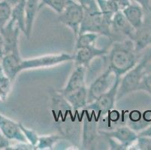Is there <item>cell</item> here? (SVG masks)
I'll list each match as a JSON object with an SVG mask.
<instances>
[{"label":"cell","instance_id":"obj_41","mask_svg":"<svg viewBox=\"0 0 151 150\" xmlns=\"http://www.w3.org/2000/svg\"><path fill=\"white\" fill-rule=\"evenodd\" d=\"M0 1H1V0H0Z\"/></svg>","mask_w":151,"mask_h":150},{"label":"cell","instance_id":"obj_16","mask_svg":"<svg viewBox=\"0 0 151 150\" xmlns=\"http://www.w3.org/2000/svg\"><path fill=\"white\" fill-rule=\"evenodd\" d=\"M20 53H12L4 55L1 60L2 70L4 73L12 81H14L19 71V63L21 60Z\"/></svg>","mask_w":151,"mask_h":150},{"label":"cell","instance_id":"obj_7","mask_svg":"<svg viewBox=\"0 0 151 150\" xmlns=\"http://www.w3.org/2000/svg\"><path fill=\"white\" fill-rule=\"evenodd\" d=\"M71 60L74 61V55L68 54V53L46 55V56H38L28 60L21 59L19 63V71L20 73L21 71L29 69L47 68Z\"/></svg>","mask_w":151,"mask_h":150},{"label":"cell","instance_id":"obj_6","mask_svg":"<svg viewBox=\"0 0 151 150\" xmlns=\"http://www.w3.org/2000/svg\"><path fill=\"white\" fill-rule=\"evenodd\" d=\"M146 74L145 65L141 60L134 68L123 75L118 89L116 100H120L129 93L139 91L140 84L144 75Z\"/></svg>","mask_w":151,"mask_h":150},{"label":"cell","instance_id":"obj_30","mask_svg":"<svg viewBox=\"0 0 151 150\" xmlns=\"http://www.w3.org/2000/svg\"><path fill=\"white\" fill-rule=\"evenodd\" d=\"M140 91H145L151 95V73L144 75L139 87Z\"/></svg>","mask_w":151,"mask_h":150},{"label":"cell","instance_id":"obj_5","mask_svg":"<svg viewBox=\"0 0 151 150\" xmlns=\"http://www.w3.org/2000/svg\"><path fill=\"white\" fill-rule=\"evenodd\" d=\"M100 135L108 139L112 149H129L136 143L138 134L127 126H119L111 131H99Z\"/></svg>","mask_w":151,"mask_h":150},{"label":"cell","instance_id":"obj_15","mask_svg":"<svg viewBox=\"0 0 151 150\" xmlns=\"http://www.w3.org/2000/svg\"><path fill=\"white\" fill-rule=\"evenodd\" d=\"M86 67L83 65H76L73 72L71 74L66 86L64 89H61L60 93L63 95L76 91L86 86L85 78H86Z\"/></svg>","mask_w":151,"mask_h":150},{"label":"cell","instance_id":"obj_17","mask_svg":"<svg viewBox=\"0 0 151 150\" xmlns=\"http://www.w3.org/2000/svg\"><path fill=\"white\" fill-rule=\"evenodd\" d=\"M111 27L112 31L121 33L128 38L132 40L135 29L126 18L122 11H119L114 15Z\"/></svg>","mask_w":151,"mask_h":150},{"label":"cell","instance_id":"obj_18","mask_svg":"<svg viewBox=\"0 0 151 150\" xmlns=\"http://www.w3.org/2000/svg\"><path fill=\"white\" fill-rule=\"evenodd\" d=\"M126 18L135 29L142 24L145 19V12L142 7L136 2H132L129 6L122 10Z\"/></svg>","mask_w":151,"mask_h":150},{"label":"cell","instance_id":"obj_13","mask_svg":"<svg viewBox=\"0 0 151 150\" xmlns=\"http://www.w3.org/2000/svg\"><path fill=\"white\" fill-rule=\"evenodd\" d=\"M0 132L10 141L29 144L20 126V123L14 122L0 113Z\"/></svg>","mask_w":151,"mask_h":150},{"label":"cell","instance_id":"obj_9","mask_svg":"<svg viewBox=\"0 0 151 150\" xmlns=\"http://www.w3.org/2000/svg\"><path fill=\"white\" fill-rule=\"evenodd\" d=\"M82 123L81 147L83 149H93L96 146L99 132L98 131V119L94 113L85 110Z\"/></svg>","mask_w":151,"mask_h":150},{"label":"cell","instance_id":"obj_23","mask_svg":"<svg viewBox=\"0 0 151 150\" xmlns=\"http://www.w3.org/2000/svg\"><path fill=\"white\" fill-rule=\"evenodd\" d=\"M99 36V34L93 32H84L82 33V34H79L76 37L77 39L75 48L77 50L94 45L95 42L97 41Z\"/></svg>","mask_w":151,"mask_h":150},{"label":"cell","instance_id":"obj_35","mask_svg":"<svg viewBox=\"0 0 151 150\" xmlns=\"http://www.w3.org/2000/svg\"><path fill=\"white\" fill-rule=\"evenodd\" d=\"M139 136H147V137H151V125L148 126L146 129L143 130L140 133H138Z\"/></svg>","mask_w":151,"mask_h":150},{"label":"cell","instance_id":"obj_10","mask_svg":"<svg viewBox=\"0 0 151 150\" xmlns=\"http://www.w3.org/2000/svg\"><path fill=\"white\" fill-rule=\"evenodd\" d=\"M116 76L113 70L108 67L101 75L95 80L88 88V104L93 102L113 86Z\"/></svg>","mask_w":151,"mask_h":150},{"label":"cell","instance_id":"obj_22","mask_svg":"<svg viewBox=\"0 0 151 150\" xmlns=\"http://www.w3.org/2000/svg\"><path fill=\"white\" fill-rule=\"evenodd\" d=\"M62 140H65L61 134H49V135L39 136L38 141L35 146L36 149H53L57 143Z\"/></svg>","mask_w":151,"mask_h":150},{"label":"cell","instance_id":"obj_12","mask_svg":"<svg viewBox=\"0 0 151 150\" xmlns=\"http://www.w3.org/2000/svg\"><path fill=\"white\" fill-rule=\"evenodd\" d=\"M132 41L138 54L151 47V18L147 14L145 13L142 24L134 31Z\"/></svg>","mask_w":151,"mask_h":150},{"label":"cell","instance_id":"obj_37","mask_svg":"<svg viewBox=\"0 0 151 150\" xmlns=\"http://www.w3.org/2000/svg\"><path fill=\"white\" fill-rule=\"evenodd\" d=\"M6 1L9 2V3L12 5V8H13V7L14 6V5H17V4L20 3V2H26L27 0H6Z\"/></svg>","mask_w":151,"mask_h":150},{"label":"cell","instance_id":"obj_26","mask_svg":"<svg viewBox=\"0 0 151 150\" xmlns=\"http://www.w3.org/2000/svg\"><path fill=\"white\" fill-rule=\"evenodd\" d=\"M13 81L4 73L0 71V101H5L12 89Z\"/></svg>","mask_w":151,"mask_h":150},{"label":"cell","instance_id":"obj_24","mask_svg":"<svg viewBox=\"0 0 151 150\" xmlns=\"http://www.w3.org/2000/svg\"><path fill=\"white\" fill-rule=\"evenodd\" d=\"M100 11L106 16L113 17L120 8L113 0H96Z\"/></svg>","mask_w":151,"mask_h":150},{"label":"cell","instance_id":"obj_33","mask_svg":"<svg viewBox=\"0 0 151 150\" xmlns=\"http://www.w3.org/2000/svg\"><path fill=\"white\" fill-rule=\"evenodd\" d=\"M134 2H136V3L139 4L141 7L143 8V9L145 10V12L149 10V8H150V1L151 0H132Z\"/></svg>","mask_w":151,"mask_h":150},{"label":"cell","instance_id":"obj_1","mask_svg":"<svg viewBox=\"0 0 151 150\" xmlns=\"http://www.w3.org/2000/svg\"><path fill=\"white\" fill-rule=\"evenodd\" d=\"M52 104L53 107H57L62 111L61 112L59 110L53 109L54 116H61L56 117V126L60 134L75 146L81 147V122L79 121L78 116H73L75 111L73 107L60 92L55 93L52 97Z\"/></svg>","mask_w":151,"mask_h":150},{"label":"cell","instance_id":"obj_40","mask_svg":"<svg viewBox=\"0 0 151 150\" xmlns=\"http://www.w3.org/2000/svg\"><path fill=\"white\" fill-rule=\"evenodd\" d=\"M0 133H1V132H0Z\"/></svg>","mask_w":151,"mask_h":150},{"label":"cell","instance_id":"obj_28","mask_svg":"<svg viewBox=\"0 0 151 150\" xmlns=\"http://www.w3.org/2000/svg\"><path fill=\"white\" fill-rule=\"evenodd\" d=\"M132 149L151 150V137L138 135Z\"/></svg>","mask_w":151,"mask_h":150},{"label":"cell","instance_id":"obj_3","mask_svg":"<svg viewBox=\"0 0 151 150\" xmlns=\"http://www.w3.org/2000/svg\"><path fill=\"white\" fill-rule=\"evenodd\" d=\"M112 19L113 17L103 14L99 9L85 11L78 35L84 32H93L111 38L113 35Z\"/></svg>","mask_w":151,"mask_h":150},{"label":"cell","instance_id":"obj_27","mask_svg":"<svg viewBox=\"0 0 151 150\" xmlns=\"http://www.w3.org/2000/svg\"><path fill=\"white\" fill-rule=\"evenodd\" d=\"M68 0H41L40 8L47 5L51 8L57 13L60 14L65 8Z\"/></svg>","mask_w":151,"mask_h":150},{"label":"cell","instance_id":"obj_4","mask_svg":"<svg viewBox=\"0 0 151 150\" xmlns=\"http://www.w3.org/2000/svg\"><path fill=\"white\" fill-rule=\"evenodd\" d=\"M120 80L121 77H116L113 86L110 88L109 90L101 95L94 101L87 104L84 107L85 110L94 113L98 120L101 117L109 113L114 107Z\"/></svg>","mask_w":151,"mask_h":150},{"label":"cell","instance_id":"obj_2","mask_svg":"<svg viewBox=\"0 0 151 150\" xmlns=\"http://www.w3.org/2000/svg\"><path fill=\"white\" fill-rule=\"evenodd\" d=\"M138 53L131 39L114 42L109 52V67L116 77L123 76L138 64Z\"/></svg>","mask_w":151,"mask_h":150},{"label":"cell","instance_id":"obj_32","mask_svg":"<svg viewBox=\"0 0 151 150\" xmlns=\"http://www.w3.org/2000/svg\"><path fill=\"white\" fill-rule=\"evenodd\" d=\"M11 145V141L0 133V149H7Z\"/></svg>","mask_w":151,"mask_h":150},{"label":"cell","instance_id":"obj_14","mask_svg":"<svg viewBox=\"0 0 151 150\" xmlns=\"http://www.w3.org/2000/svg\"><path fill=\"white\" fill-rule=\"evenodd\" d=\"M108 53V50L107 48H97L95 45H91L77 49L74 54V61L75 62V65H83L87 68L95 58L105 56Z\"/></svg>","mask_w":151,"mask_h":150},{"label":"cell","instance_id":"obj_38","mask_svg":"<svg viewBox=\"0 0 151 150\" xmlns=\"http://www.w3.org/2000/svg\"><path fill=\"white\" fill-rule=\"evenodd\" d=\"M145 13L149 15V16H150V18H151V7H150V8H149V10H148L147 11L145 12Z\"/></svg>","mask_w":151,"mask_h":150},{"label":"cell","instance_id":"obj_21","mask_svg":"<svg viewBox=\"0 0 151 150\" xmlns=\"http://www.w3.org/2000/svg\"><path fill=\"white\" fill-rule=\"evenodd\" d=\"M26 2L17 4L12 8V18H11L16 22V23L20 27L21 32L24 33V35L26 32Z\"/></svg>","mask_w":151,"mask_h":150},{"label":"cell","instance_id":"obj_8","mask_svg":"<svg viewBox=\"0 0 151 150\" xmlns=\"http://www.w3.org/2000/svg\"><path fill=\"white\" fill-rule=\"evenodd\" d=\"M84 11V8L80 3L73 0H68L65 8L59 14V21L69 27L75 36L77 37L83 19Z\"/></svg>","mask_w":151,"mask_h":150},{"label":"cell","instance_id":"obj_39","mask_svg":"<svg viewBox=\"0 0 151 150\" xmlns=\"http://www.w3.org/2000/svg\"><path fill=\"white\" fill-rule=\"evenodd\" d=\"M2 71V63H1V60H0V71Z\"/></svg>","mask_w":151,"mask_h":150},{"label":"cell","instance_id":"obj_29","mask_svg":"<svg viewBox=\"0 0 151 150\" xmlns=\"http://www.w3.org/2000/svg\"><path fill=\"white\" fill-rule=\"evenodd\" d=\"M20 128H21V130L23 131V134L25 135L26 138H27L29 144H30L31 145L35 146H35H36L37 143H38V141L39 136L37 134V133H35V131H34L32 130V129L27 128L25 127L22 123H20Z\"/></svg>","mask_w":151,"mask_h":150},{"label":"cell","instance_id":"obj_11","mask_svg":"<svg viewBox=\"0 0 151 150\" xmlns=\"http://www.w3.org/2000/svg\"><path fill=\"white\" fill-rule=\"evenodd\" d=\"M21 31L14 20L11 19L1 32L4 43V55L19 51V35Z\"/></svg>","mask_w":151,"mask_h":150},{"label":"cell","instance_id":"obj_34","mask_svg":"<svg viewBox=\"0 0 151 150\" xmlns=\"http://www.w3.org/2000/svg\"><path fill=\"white\" fill-rule=\"evenodd\" d=\"M113 1L118 5L120 11L124 9L132 3L131 0H113Z\"/></svg>","mask_w":151,"mask_h":150},{"label":"cell","instance_id":"obj_25","mask_svg":"<svg viewBox=\"0 0 151 150\" xmlns=\"http://www.w3.org/2000/svg\"><path fill=\"white\" fill-rule=\"evenodd\" d=\"M12 7L6 0L0 1V32L12 18Z\"/></svg>","mask_w":151,"mask_h":150},{"label":"cell","instance_id":"obj_31","mask_svg":"<svg viewBox=\"0 0 151 150\" xmlns=\"http://www.w3.org/2000/svg\"><path fill=\"white\" fill-rule=\"evenodd\" d=\"M83 7L85 11H94L99 9L96 0H77Z\"/></svg>","mask_w":151,"mask_h":150},{"label":"cell","instance_id":"obj_19","mask_svg":"<svg viewBox=\"0 0 151 150\" xmlns=\"http://www.w3.org/2000/svg\"><path fill=\"white\" fill-rule=\"evenodd\" d=\"M41 0H27L25 6L26 14V32L25 35L29 39L32 35V27L35 17L40 10Z\"/></svg>","mask_w":151,"mask_h":150},{"label":"cell","instance_id":"obj_36","mask_svg":"<svg viewBox=\"0 0 151 150\" xmlns=\"http://www.w3.org/2000/svg\"><path fill=\"white\" fill-rule=\"evenodd\" d=\"M4 56V43L3 38H2V34L0 33V60H2V58Z\"/></svg>","mask_w":151,"mask_h":150},{"label":"cell","instance_id":"obj_20","mask_svg":"<svg viewBox=\"0 0 151 150\" xmlns=\"http://www.w3.org/2000/svg\"><path fill=\"white\" fill-rule=\"evenodd\" d=\"M63 97L66 99L75 111H78V110L82 109L88 104V88L85 86L78 90L64 95Z\"/></svg>","mask_w":151,"mask_h":150}]
</instances>
